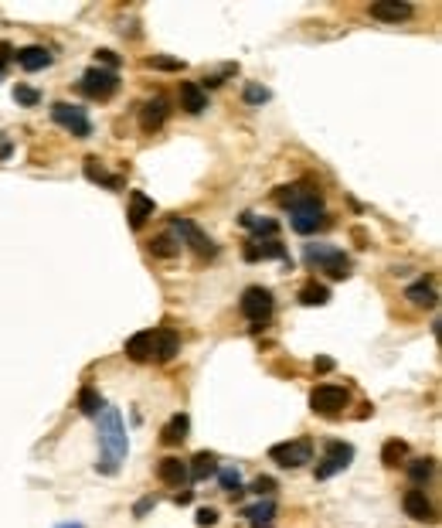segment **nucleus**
Instances as JSON below:
<instances>
[{"instance_id": "obj_1", "label": "nucleus", "mask_w": 442, "mask_h": 528, "mask_svg": "<svg viewBox=\"0 0 442 528\" xmlns=\"http://www.w3.org/2000/svg\"><path fill=\"white\" fill-rule=\"evenodd\" d=\"M99 443H102V464H95L102 474H116L126 457V430H122L120 409H102L99 416Z\"/></svg>"}, {"instance_id": "obj_2", "label": "nucleus", "mask_w": 442, "mask_h": 528, "mask_svg": "<svg viewBox=\"0 0 442 528\" xmlns=\"http://www.w3.org/2000/svg\"><path fill=\"white\" fill-rule=\"evenodd\" d=\"M78 89L89 95V99H99V103H106L112 95L120 93V76L116 72H109V68H85L82 72V82H78Z\"/></svg>"}, {"instance_id": "obj_3", "label": "nucleus", "mask_w": 442, "mask_h": 528, "mask_svg": "<svg viewBox=\"0 0 442 528\" xmlns=\"http://www.w3.org/2000/svg\"><path fill=\"white\" fill-rule=\"evenodd\" d=\"M351 460H354V447H351V443H344V440H330V443H327V453H323V460L317 464V481H330L334 474L347 470Z\"/></svg>"}, {"instance_id": "obj_4", "label": "nucleus", "mask_w": 442, "mask_h": 528, "mask_svg": "<svg viewBox=\"0 0 442 528\" xmlns=\"http://www.w3.org/2000/svg\"><path fill=\"white\" fill-rule=\"evenodd\" d=\"M269 457H273L279 467H290V470H296V467H303L313 460V443L306 440V436H300V440H290V443H275L273 450H269Z\"/></svg>"}, {"instance_id": "obj_5", "label": "nucleus", "mask_w": 442, "mask_h": 528, "mask_svg": "<svg viewBox=\"0 0 442 528\" xmlns=\"http://www.w3.org/2000/svg\"><path fill=\"white\" fill-rule=\"evenodd\" d=\"M51 120L58 126H65L72 137H78V140H85V137H92V123L89 116H85V109L72 106V103H55L51 106Z\"/></svg>"}, {"instance_id": "obj_6", "label": "nucleus", "mask_w": 442, "mask_h": 528, "mask_svg": "<svg viewBox=\"0 0 442 528\" xmlns=\"http://www.w3.org/2000/svg\"><path fill=\"white\" fill-rule=\"evenodd\" d=\"M170 222H174V235H177V239H184L187 246H191L194 252H198V256H204V259H211V256H218V246H214L211 239H208V235L201 232V229L194 225V222H191V218L174 215ZM184 242H181V246H184Z\"/></svg>"}, {"instance_id": "obj_7", "label": "nucleus", "mask_w": 442, "mask_h": 528, "mask_svg": "<svg viewBox=\"0 0 442 528\" xmlns=\"http://www.w3.org/2000/svg\"><path fill=\"white\" fill-rule=\"evenodd\" d=\"M242 317H248L252 324H265L269 314H273V294L265 286H248L242 294Z\"/></svg>"}, {"instance_id": "obj_8", "label": "nucleus", "mask_w": 442, "mask_h": 528, "mask_svg": "<svg viewBox=\"0 0 442 528\" xmlns=\"http://www.w3.org/2000/svg\"><path fill=\"white\" fill-rule=\"evenodd\" d=\"M347 388L344 385H317L313 388V395H310V405H313V413H320V416H337L344 405H347Z\"/></svg>"}, {"instance_id": "obj_9", "label": "nucleus", "mask_w": 442, "mask_h": 528, "mask_svg": "<svg viewBox=\"0 0 442 528\" xmlns=\"http://www.w3.org/2000/svg\"><path fill=\"white\" fill-rule=\"evenodd\" d=\"M367 14L374 21H388V24H398V21H409L415 14L412 4H401V0H378L367 7Z\"/></svg>"}, {"instance_id": "obj_10", "label": "nucleus", "mask_w": 442, "mask_h": 528, "mask_svg": "<svg viewBox=\"0 0 442 528\" xmlns=\"http://www.w3.org/2000/svg\"><path fill=\"white\" fill-rule=\"evenodd\" d=\"M401 508H405V514H409V518H415V522H436L432 501H428L426 491H419V487L405 491V497H401Z\"/></svg>"}, {"instance_id": "obj_11", "label": "nucleus", "mask_w": 442, "mask_h": 528, "mask_svg": "<svg viewBox=\"0 0 442 528\" xmlns=\"http://www.w3.org/2000/svg\"><path fill=\"white\" fill-rule=\"evenodd\" d=\"M14 58H17V65H21L24 72H41V68H48V65L55 62V55H51L48 48H41V45L21 48V51H14Z\"/></svg>"}, {"instance_id": "obj_12", "label": "nucleus", "mask_w": 442, "mask_h": 528, "mask_svg": "<svg viewBox=\"0 0 442 528\" xmlns=\"http://www.w3.org/2000/svg\"><path fill=\"white\" fill-rule=\"evenodd\" d=\"M245 259L248 263H259V259H286V249L279 239H256L245 246Z\"/></svg>"}, {"instance_id": "obj_13", "label": "nucleus", "mask_w": 442, "mask_h": 528, "mask_svg": "<svg viewBox=\"0 0 442 528\" xmlns=\"http://www.w3.org/2000/svg\"><path fill=\"white\" fill-rule=\"evenodd\" d=\"M153 212H157L153 198H147L143 191H133V195H130V225H133V229H143L153 218Z\"/></svg>"}, {"instance_id": "obj_14", "label": "nucleus", "mask_w": 442, "mask_h": 528, "mask_svg": "<svg viewBox=\"0 0 442 528\" xmlns=\"http://www.w3.org/2000/svg\"><path fill=\"white\" fill-rule=\"evenodd\" d=\"M157 477L170 487H181L187 481V464H184L181 457H164L160 464H157Z\"/></svg>"}, {"instance_id": "obj_15", "label": "nucleus", "mask_w": 442, "mask_h": 528, "mask_svg": "<svg viewBox=\"0 0 442 528\" xmlns=\"http://www.w3.org/2000/svg\"><path fill=\"white\" fill-rule=\"evenodd\" d=\"M181 103L187 113L201 116V113L208 109V95H204V89H201L198 82H181Z\"/></svg>"}, {"instance_id": "obj_16", "label": "nucleus", "mask_w": 442, "mask_h": 528, "mask_svg": "<svg viewBox=\"0 0 442 528\" xmlns=\"http://www.w3.org/2000/svg\"><path fill=\"white\" fill-rule=\"evenodd\" d=\"M177 334L174 331H153V358L150 361H170L177 355Z\"/></svg>"}, {"instance_id": "obj_17", "label": "nucleus", "mask_w": 442, "mask_h": 528, "mask_svg": "<svg viewBox=\"0 0 442 528\" xmlns=\"http://www.w3.org/2000/svg\"><path fill=\"white\" fill-rule=\"evenodd\" d=\"M187 430H191V420H187V413H177V416H170V423L160 430V440L167 443V447H177L187 440Z\"/></svg>"}, {"instance_id": "obj_18", "label": "nucleus", "mask_w": 442, "mask_h": 528, "mask_svg": "<svg viewBox=\"0 0 442 528\" xmlns=\"http://www.w3.org/2000/svg\"><path fill=\"white\" fill-rule=\"evenodd\" d=\"M211 474H218V457L214 453H208V450H201L194 460H191V467H187V477L191 481H208Z\"/></svg>"}, {"instance_id": "obj_19", "label": "nucleus", "mask_w": 442, "mask_h": 528, "mask_svg": "<svg viewBox=\"0 0 442 528\" xmlns=\"http://www.w3.org/2000/svg\"><path fill=\"white\" fill-rule=\"evenodd\" d=\"M126 355L133 361H150L153 358V331H140L126 341Z\"/></svg>"}, {"instance_id": "obj_20", "label": "nucleus", "mask_w": 442, "mask_h": 528, "mask_svg": "<svg viewBox=\"0 0 442 528\" xmlns=\"http://www.w3.org/2000/svg\"><path fill=\"white\" fill-rule=\"evenodd\" d=\"M320 269L330 276V280H347V276H351V259H347L340 249H334V252L320 263Z\"/></svg>"}, {"instance_id": "obj_21", "label": "nucleus", "mask_w": 442, "mask_h": 528, "mask_svg": "<svg viewBox=\"0 0 442 528\" xmlns=\"http://www.w3.org/2000/svg\"><path fill=\"white\" fill-rule=\"evenodd\" d=\"M164 120H167V103H164V99H153V103H147V106H143L140 123H143V130H147V133H150V130H160V126H164Z\"/></svg>"}, {"instance_id": "obj_22", "label": "nucleus", "mask_w": 442, "mask_h": 528, "mask_svg": "<svg viewBox=\"0 0 442 528\" xmlns=\"http://www.w3.org/2000/svg\"><path fill=\"white\" fill-rule=\"evenodd\" d=\"M85 177H89V181H95V185L112 187V191H120V187H122V177H116V174H106L102 167H99V160H95V157H89V160H85Z\"/></svg>"}, {"instance_id": "obj_23", "label": "nucleus", "mask_w": 442, "mask_h": 528, "mask_svg": "<svg viewBox=\"0 0 442 528\" xmlns=\"http://www.w3.org/2000/svg\"><path fill=\"white\" fill-rule=\"evenodd\" d=\"M150 252L153 256H160V259H170V256H177L181 252V239L174 232H164V235H157L150 242Z\"/></svg>"}, {"instance_id": "obj_24", "label": "nucleus", "mask_w": 442, "mask_h": 528, "mask_svg": "<svg viewBox=\"0 0 442 528\" xmlns=\"http://www.w3.org/2000/svg\"><path fill=\"white\" fill-rule=\"evenodd\" d=\"M245 518H248V525L265 528V525H269V522L275 518V504H273V501H259V504L245 508Z\"/></svg>"}, {"instance_id": "obj_25", "label": "nucleus", "mask_w": 442, "mask_h": 528, "mask_svg": "<svg viewBox=\"0 0 442 528\" xmlns=\"http://www.w3.org/2000/svg\"><path fill=\"white\" fill-rule=\"evenodd\" d=\"M78 409H82L85 416H99V413L106 409V403H102V395H99L95 388L85 385L82 392H78Z\"/></svg>"}, {"instance_id": "obj_26", "label": "nucleus", "mask_w": 442, "mask_h": 528, "mask_svg": "<svg viewBox=\"0 0 442 528\" xmlns=\"http://www.w3.org/2000/svg\"><path fill=\"white\" fill-rule=\"evenodd\" d=\"M242 225H245V229H252L259 239H262V235H265V239H273L275 229H279L273 218H259V215H252V212H245V215H242Z\"/></svg>"}, {"instance_id": "obj_27", "label": "nucleus", "mask_w": 442, "mask_h": 528, "mask_svg": "<svg viewBox=\"0 0 442 528\" xmlns=\"http://www.w3.org/2000/svg\"><path fill=\"white\" fill-rule=\"evenodd\" d=\"M327 300H330V290H327V286L306 283L303 290H300V304H303V307H323Z\"/></svg>"}, {"instance_id": "obj_28", "label": "nucleus", "mask_w": 442, "mask_h": 528, "mask_svg": "<svg viewBox=\"0 0 442 528\" xmlns=\"http://www.w3.org/2000/svg\"><path fill=\"white\" fill-rule=\"evenodd\" d=\"M405 296L412 300L415 307H436V290H432L426 280L415 283V286H409V294H405Z\"/></svg>"}, {"instance_id": "obj_29", "label": "nucleus", "mask_w": 442, "mask_h": 528, "mask_svg": "<svg viewBox=\"0 0 442 528\" xmlns=\"http://www.w3.org/2000/svg\"><path fill=\"white\" fill-rule=\"evenodd\" d=\"M405 453H409V447H405L401 440H388V443H384V450H382V464L384 467H398L401 460H405Z\"/></svg>"}, {"instance_id": "obj_30", "label": "nucleus", "mask_w": 442, "mask_h": 528, "mask_svg": "<svg viewBox=\"0 0 442 528\" xmlns=\"http://www.w3.org/2000/svg\"><path fill=\"white\" fill-rule=\"evenodd\" d=\"M218 481H221V491L231 497L242 495V477H238V470L235 467H225V470H218Z\"/></svg>"}, {"instance_id": "obj_31", "label": "nucleus", "mask_w": 442, "mask_h": 528, "mask_svg": "<svg viewBox=\"0 0 442 528\" xmlns=\"http://www.w3.org/2000/svg\"><path fill=\"white\" fill-rule=\"evenodd\" d=\"M242 99L248 103V106H262V103H269V89L259 86V82H248V86H245V93H242Z\"/></svg>"}, {"instance_id": "obj_32", "label": "nucleus", "mask_w": 442, "mask_h": 528, "mask_svg": "<svg viewBox=\"0 0 442 528\" xmlns=\"http://www.w3.org/2000/svg\"><path fill=\"white\" fill-rule=\"evenodd\" d=\"M432 470H436V464H432V460H412V464H409V477H412L415 484H422V481H428V477H432Z\"/></svg>"}, {"instance_id": "obj_33", "label": "nucleus", "mask_w": 442, "mask_h": 528, "mask_svg": "<svg viewBox=\"0 0 442 528\" xmlns=\"http://www.w3.org/2000/svg\"><path fill=\"white\" fill-rule=\"evenodd\" d=\"M147 65H150V68H160V72H181L184 68L181 58H167V55H153V58H147Z\"/></svg>"}, {"instance_id": "obj_34", "label": "nucleus", "mask_w": 442, "mask_h": 528, "mask_svg": "<svg viewBox=\"0 0 442 528\" xmlns=\"http://www.w3.org/2000/svg\"><path fill=\"white\" fill-rule=\"evenodd\" d=\"M14 99L21 103V106H38V103H41L38 89H31V86H17V89H14Z\"/></svg>"}, {"instance_id": "obj_35", "label": "nucleus", "mask_w": 442, "mask_h": 528, "mask_svg": "<svg viewBox=\"0 0 442 528\" xmlns=\"http://www.w3.org/2000/svg\"><path fill=\"white\" fill-rule=\"evenodd\" d=\"M334 252V246H306V263H317L320 266L327 256Z\"/></svg>"}, {"instance_id": "obj_36", "label": "nucleus", "mask_w": 442, "mask_h": 528, "mask_svg": "<svg viewBox=\"0 0 442 528\" xmlns=\"http://www.w3.org/2000/svg\"><path fill=\"white\" fill-rule=\"evenodd\" d=\"M95 58H99L102 65H109V72L120 65V55H116V51H109V48H99V51H95Z\"/></svg>"}, {"instance_id": "obj_37", "label": "nucleus", "mask_w": 442, "mask_h": 528, "mask_svg": "<svg viewBox=\"0 0 442 528\" xmlns=\"http://www.w3.org/2000/svg\"><path fill=\"white\" fill-rule=\"evenodd\" d=\"M214 522H218V512H214V508H198V525L201 528H211Z\"/></svg>"}, {"instance_id": "obj_38", "label": "nucleus", "mask_w": 442, "mask_h": 528, "mask_svg": "<svg viewBox=\"0 0 442 528\" xmlns=\"http://www.w3.org/2000/svg\"><path fill=\"white\" fill-rule=\"evenodd\" d=\"M252 491H259V495H269V491H275V481H273V477H259V481L252 484Z\"/></svg>"}, {"instance_id": "obj_39", "label": "nucleus", "mask_w": 442, "mask_h": 528, "mask_svg": "<svg viewBox=\"0 0 442 528\" xmlns=\"http://www.w3.org/2000/svg\"><path fill=\"white\" fill-rule=\"evenodd\" d=\"M11 55H14V48L7 45V41H0V65L7 62V58H11Z\"/></svg>"}, {"instance_id": "obj_40", "label": "nucleus", "mask_w": 442, "mask_h": 528, "mask_svg": "<svg viewBox=\"0 0 442 528\" xmlns=\"http://www.w3.org/2000/svg\"><path fill=\"white\" fill-rule=\"evenodd\" d=\"M150 508H153V497H143V501L137 504V514H147Z\"/></svg>"}, {"instance_id": "obj_41", "label": "nucleus", "mask_w": 442, "mask_h": 528, "mask_svg": "<svg viewBox=\"0 0 442 528\" xmlns=\"http://www.w3.org/2000/svg\"><path fill=\"white\" fill-rule=\"evenodd\" d=\"M317 368H320V372H330V368H334V361H330V358H317Z\"/></svg>"}, {"instance_id": "obj_42", "label": "nucleus", "mask_w": 442, "mask_h": 528, "mask_svg": "<svg viewBox=\"0 0 442 528\" xmlns=\"http://www.w3.org/2000/svg\"><path fill=\"white\" fill-rule=\"evenodd\" d=\"M7 157H11V143L0 140V160H7Z\"/></svg>"}, {"instance_id": "obj_43", "label": "nucleus", "mask_w": 442, "mask_h": 528, "mask_svg": "<svg viewBox=\"0 0 442 528\" xmlns=\"http://www.w3.org/2000/svg\"><path fill=\"white\" fill-rule=\"evenodd\" d=\"M61 528H82V525H61Z\"/></svg>"}, {"instance_id": "obj_44", "label": "nucleus", "mask_w": 442, "mask_h": 528, "mask_svg": "<svg viewBox=\"0 0 442 528\" xmlns=\"http://www.w3.org/2000/svg\"><path fill=\"white\" fill-rule=\"evenodd\" d=\"M0 78H4V65H0Z\"/></svg>"}]
</instances>
